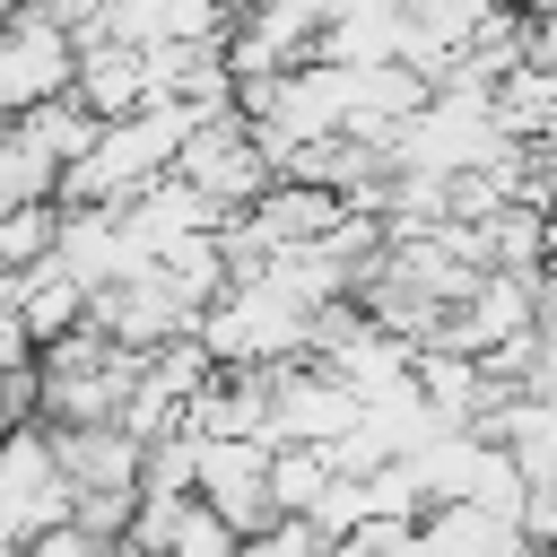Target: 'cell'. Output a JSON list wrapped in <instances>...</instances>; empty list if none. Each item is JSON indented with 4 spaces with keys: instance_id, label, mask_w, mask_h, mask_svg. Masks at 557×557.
<instances>
[{
    "instance_id": "ba28073f",
    "label": "cell",
    "mask_w": 557,
    "mask_h": 557,
    "mask_svg": "<svg viewBox=\"0 0 557 557\" xmlns=\"http://www.w3.org/2000/svg\"><path fill=\"white\" fill-rule=\"evenodd\" d=\"M0 557H26V548H9V540H0Z\"/></svg>"
},
{
    "instance_id": "5b68a950",
    "label": "cell",
    "mask_w": 557,
    "mask_h": 557,
    "mask_svg": "<svg viewBox=\"0 0 557 557\" xmlns=\"http://www.w3.org/2000/svg\"><path fill=\"white\" fill-rule=\"evenodd\" d=\"M26 557H131V548H122V540H104V531H87V522L70 513V522H52L44 540H26Z\"/></svg>"
},
{
    "instance_id": "52a82bcc",
    "label": "cell",
    "mask_w": 557,
    "mask_h": 557,
    "mask_svg": "<svg viewBox=\"0 0 557 557\" xmlns=\"http://www.w3.org/2000/svg\"><path fill=\"white\" fill-rule=\"evenodd\" d=\"M9 9H35V0H0V17H9Z\"/></svg>"
},
{
    "instance_id": "3957f363",
    "label": "cell",
    "mask_w": 557,
    "mask_h": 557,
    "mask_svg": "<svg viewBox=\"0 0 557 557\" xmlns=\"http://www.w3.org/2000/svg\"><path fill=\"white\" fill-rule=\"evenodd\" d=\"M70 70H78V35L44 9H9L0 17V122L70 96Z\"/></svg>"
},
{
    "instance_id": "8992f818",
    "label": "cell",
    "mask_w": 557,
    "mask_h": 557,
    "mask_svg": "<svg viewBox=\"0 0 557 557\" xmlns=\"http://www.w3.org/2000/svg\"><path fill=\"white\" fill-rule=\"evenodd\" d=\"M522 540L531 548H557V479L548 487H522Z\"/></svg>"
},
{
    "instance_id": "6da1fadb",
    "label": "cell",
    "mask_w": 557,
    "mask_h": 557,
    "mask_svg": "<svg viewBox=\"0 0 557 557\" xmlns=\"http://www.w3.org/2000/svg\"><path fill=\"white\" fill-rule=\"evenodd\" d=\"M52 522H70V470H61V444L44 418H17L0 435V540L26 548L44 540Z\"/></svg>"
},
{
    "instance_id": "7a4b0ae2",
    "label": "cell",
    "mask_w": 557,
    "mask_h": 557,
    "mask_svg": "<svg viewBox=\"0 0 557 557\" xmlns=\"http://www.w3.org/2000/svg\"><path fill=\"white\" fill-rule=\"evenodd\" d=\"M270 435H191V496L244 540V531H261V522H278L270 513Z\"/></svg>"
},
{
    "instance_id": "277c9868",
    "label": "cell",
    "mask_w": 557,
    "mask_h": 557,
    "mask_svg": "<svg viewBox=\"0 0 557 557\" xmlns=\"http://www.w3.org/2000/svg\"><path fill=\"white\" fill-rule=\"evenodd\" d=\"M357 426V392L322 366H270V444H339Z\"/></svg>"
}]
</instances>
